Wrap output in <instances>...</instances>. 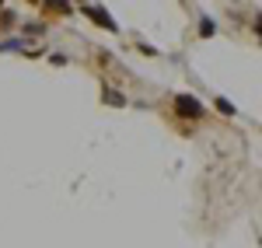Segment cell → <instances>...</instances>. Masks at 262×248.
<instances>
[{
    "instance_id": "6da1fadb",
    "label": "cell",
    "mask_w": 262,
    "mask_h": 248,
    "mask_svg": "<svg viewBox=\"0 0 262 248\" xmlns=\"http://www.w3.org/2000/svg\"><path fill=\"white\" fill-rule=\"evenodd\" d=\"M175 112H179L182 119H200L203 102L196 98V95H179V98H175Z\"/></svg>"
},
{
    "instance_id": "7a4b0ae2",
    "label": "cell",
    "mask_w": 262,
    "mask_h": 248,
    "mask_svg": "<svg viewBox=\"0 0 262 248\" xmlns=\"http://www.w3.org/2000/svg\"><path fill=\"white\" fill-rule=\"evenodd\" d=\"M81 11H84V14H91V18H95V25L108 28V32H116V21H112V14H108L105 7H91V4H84Z\"/></svg>"
},
{
    "instance_id": "3957f363",
    "label": "cell",
    "mask_w": 262,
    "mask_h": 248,
    "mask_svg": "<svg viewBox=\"0 0 262 248\" xmlns=\"http://www.w3.org/2000/svg\"><path fill=\"white\" fill-rule=\"evenodd\" d=\"M101 98H105V105H112V108H122V105H126V98H122L116 87H105V95H101Z\"/></svg>"
},
{
    "instance_id": "277c9868",
    "label": "cell",
    "mask_w": 262,
    "mask_h": 248,
    "mask_svg": "<svg viewBox=\"0 0 262 248\" xmlns=\"http://www.w3.org/2000/svg\"><path fill=\"white\" fill-rule=\"evenodd\" d=\"M213 32H217V25H213V18H203V21H200V35H203V39H210Z\"/></svg>"
},
{
    "instance_id": "5b68a950",
    "label": "cell",
    "mask_w": 262,
    "mask_h": 248,
    "mask_svg": "<svg viewBox=\"0 0 262 248\" xmlns=\"http://www.w3.org/2000/svg\"><path fill=\"white\" fill-rule=\"evenodd\" d=\"M25 42L21 39H7V42H0V53H7V49H21Z\"/></svg>"
},
{
    "instance_id": "8992f818",
    "label": "cell",
    "mask_w": 262,
    "mask_h": 248,
    "mask_svg": "<svg viewBox=\"0 0 262 248\" xmlns=\"http://www.w3.org/2000/svg\"><path fill=\"white\" fill-rule=\"evenodd\" d=\"M217 108H221V112H227V116H234V112H238V108L227 102V98H217Z\"/></svg>"
},
{
    "instance_id": "52a82bcc",
    "label": "cell",
    "mask_w": 262,
    "mask_h": 248,
    "mask_svg": "<svg viewBox=\"0 0 262 248\" xmlns=\"http://www.w3.org/2000/svg\"><path fill=\"white\" fill-rule=\"evenodd\" d=\"M0 25H4V28H11V25H14V14H11V11H4V14H0Z\"/></svg>"
}]
</instances>
